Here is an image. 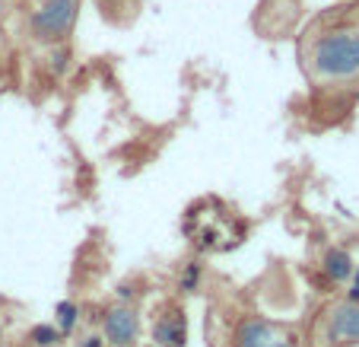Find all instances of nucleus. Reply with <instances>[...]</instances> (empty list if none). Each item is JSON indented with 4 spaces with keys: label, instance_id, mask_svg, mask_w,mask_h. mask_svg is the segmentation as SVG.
<instances>
[{
    "label": "nucleus",
    "instance_id": "obj_1",
    "mask_svg": "<svg viewBox=\"0 0 359 347\" xmlns=\"http://www.w3.org/2000/svg\"><path fill=\"white\" fill-rule=\"evenodd\" d=\"M302 67L318 86L350 83L359 77V22L356 20H318L305 29Z\"/></svg>",
    "mask_w": 359,
    "mask_h": 347
},
{
    "label": "nucleus",
    "instance_id": "obj_2",
    "mask_svg": "<svg viewBox=\"0 0 359 347\" xmlns=\"http://www.w3.org/2000/svg\"><path fill=\"white\" fill-rule=\"evenodd\" d=\"M182 230L188 236L191 249L201 255H226L245 242L248 220L238 211H232L223 197L207 195L191 201L182 217Z\"/></svg>",
    "mask_w": 359,
    "mask_h": 347
},
{
    "label": "nucleus",
    "instance_id": "obj_3",
    "mask_svg": "<svg viewBox=\"0 0 359 347\" xmlns=\"http://www.w3.org/2000/svg\"><path fill=\"white\" fill-rule=\"evenodd\" d=\"M80 20V0H32L29 35L41 45H64Z\"/></svg>",
    "mask_w": 359,
    "mask_h": 347
},
{
    "label": "nucleus",
    "instance_id": "obj_4",
    "mask_svg": "<svg viewBox=\"0 0 359 347\" xmlns=\"http://www.w3.org/2000/svg\"><path fill=\"white\" fill-rule=\"evenodd\" d=\"M149 338L156 347H184L188 344V313L178 300L165 296L153 306L149 315Z\"/></svg>",
    "mask_w": 359,
    "mask_h": 347
},
{
    "label": "nucleus",
    "instance_id": "obj_5",
    "mask_svg": "<svg viewBox=\"0 0 359 347\" xmlns=\"http://www.w3.org/2000/svg\"><path fill=\"white\" fill-rule=\"evenodd\" d=\"M321 338L331 347L359 344V300L334 303L325 313V334Z\"/></svg>",
    "mask_w": 359,
    "mask_h": 347
},
{
    "label": "nucleus",
    "instance_id": "obj_6",
    "mask_svg": "<svg viewBox=\"0 0 359 347\" xmlns=\"http://www.w3.org/2000/svg\"><path fill=\"white\" fill-rule=\"evenodd\" d=\"M140 334V319L130 306H109L102 315V338L109 347H130Z\"/></svg>",
    "mask_w": 359,
    "mask_h": 347
},
{
    "label": "nucleus",
    "instance_id": "obj_7",
    "mask_svg": "<svg viewBox=\"0 0 359 347\" xmlns=\"http://www.w3.org/2000/svg\"><path fill=\"white\" fill-rule=\"evenodd\" d=\"M277 328L261 315H242L229 328V347H273Z\"/></svg>",
    "mask_w": 359,
    "mask_h": 347
},
{
    "label": "nucleus",
    "instance_id": "obj_8",
    "mask_svg": "<svg viewBox=\"0 0 359 347\" xmlns=\"http://www.w3.org/2000/svg\"><path fill=\"white\" fill-rule=\"evenodd\" d=\"M325 274L334 280V284H340V280H346L353 274V258L344 252V249H327V255H325Z\"/></svg>",
    "mask_w": 359,
    "mask_h": 347
},
{
    "label": "nucleus",
    "instance_id": "obj_9",
    "mask_svg": "<svg viewBox=\"0 0 359 347\" xmlns=\"http://www.w3.org/2000/svg\"><path fill=\"white\" fill-rule=\"evenodd\" d=\"M29 341H32V347H57L64 341V332L57 325H35L29 332Z\"/></svg>",
    "mask_w": 359,
    "mask_h": 347
},
{
    "label": "nucleus",
    "instance_id": "obj_10",
    "mask_svg": "<svg viewBox=\"0 0 359 347\" xmlns=\"http://www.w3.org/2000/svg\"><path fill=\"white\" fill-rule=\"evenodd\" d=\"M76 315H80V306H76V303H70V300L57 303V309H55V325L61 328L64 334H70V332H74V325H76Z\"/></svg>",
    "mask_w": 359,
    "mask_h": 347
},
{
    "label": "nucleus",
    "instance_id": "obj_11",
    "mask_svg": "<svg viewBox=\"0 0 359 347\" xmlns=\"http://www.w3.org/2000/svg\"><path fill=\"white\" fill-rule=\"evenodd\" d=\"M201 277H203L201 261H188V265L182 268V274H178V287H182L184 293H194L197 287H201Z\"/></svg>",
    "mask_w": 359,
    "mask_h": 347
},
{
    "label": "nucleus",
    "instance_id": "obj_12",
    "mask_svg": "<svg viewBox=\"0 0 359 347\" xmlns=\"http://www.w3.org/2000/svg\"><path fill=\"white\" fill-rule=\"evenodd\" d=\"M76 347H105V338H99V334H89V338L76 341Z\"/></svg>",
    "mask_w": 359,
    "mask_h": 347
},
{
    "label": "nucleus",
    "instance_id": "obj_13",
    "mask_svg": "<svg viewBox=\"0 0 359 347\" xmlns=\"http://www.w3.org/2000/svg\"><path fill=\"white\" fill-rule=\"evenodd\" d=\"M273 347H299V341H296V334H286V338H280V334H277Z\"/></svg>",
    "mask_w": 359,
    "mask_h": 347
}]
</instances>
